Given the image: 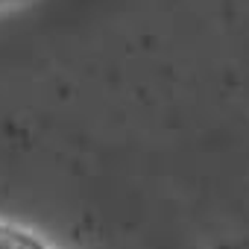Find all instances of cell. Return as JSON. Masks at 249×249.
<instances>
[{"instance_id":"1","label":"cell","mask_w":249,"mask_h":249,"mask_svg":"<svg viewBox=\"0 0 249 249\" xmlns=\"http://www.w3.org/2000/svg\"><path fill=\"white\" fill-rule=\"evenodd\" d=\"M0 249H50L44 240H38L33 231L0 223Z\"/></svg>"},{"instance_id":"2","label":"cell","mask_w":249,"mask_h":249,"mask_svg":"<svg viewBox=\"0 0 249 249\" xmlns=\"http://www.w3.org/2000/svg\"><path fill=\"white\" fill-rule=\"evenodd\" d=\"M18 3H24V0H0V12H6V9H12Z\"/></svg>"}]
</instances>
